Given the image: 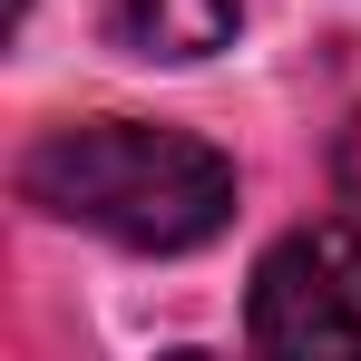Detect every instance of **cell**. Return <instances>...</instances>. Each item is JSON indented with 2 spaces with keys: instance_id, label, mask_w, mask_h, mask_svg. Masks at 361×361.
Listing matches in <instances>:
<instances>
[{
  "instance_id": "3",
  "label": "cell",
  "mask_w": 361,
  "mask_h": 361,
  "mask_svg": "<svg viewBox=\"0 0 361 361\" xmlns=\"http://www.w3.org/2000/svg\"><path fill=\"white\" fill-rule=\"evenodd\" d=\"M137 59H205L244 30V0H98Z\"/></svg>"
},
{
  "instance_id": "2",
  "label": "cell",
  "mask_w": 361,
  "mask_h": 361,
  "mask_svg": "<svg viewBox=\"0 0 361 361\" xmlns=\"http://www.w3.org/2000/svg\"><path fill=\"white\" fill-rule=\"evenodd\" d=\"M264 352H361V225H302L254 274Z\"/></svg>"
},
{
  "instance_id": "4",
  "label": "cell",
  "mask_w": 361,
  "mask_h": 361,
  "mask_svg": "<svg viewBox=\"0 0 361 361\" xmlns=\"http://www.w3.org/2000/svg\"><path fill=\"white\" fill-rule=\"evenodd\" d=\"M332 166H342V195H352V205H361V118L342 127V157H332Z\"/></svg>"
},
{
  "instance_id": "1",
  "label": "cell",
  "mask_w": 361,
  "mask_h": 361,
  "mask_svg": "<svg viewBox=\"0 0 361 361\" xmlns=\"http://www.w3.org/2000/svg\"><path fill=\"white\" fill-rule=\"evenodd\" d=\"M20 195L59 225L127 244V254H185V244L225 235L235 215V166L185 137V127H137V118H88L49 127L20 157Z\"/></svg>"
}]
</instances>
